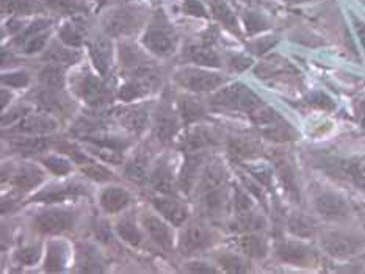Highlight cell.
Returning a JSON list of instances; mask_svg holds the SVG:
<instances>
[{
    "label": "cell",
    "instance_id": "1",
    "mask_svg": "<svg viewBox=\"0 0 365 274\" xmlns=\"http://www.w3.org/2000/svg\"><path fill=\"white\" fill-rule=\"evenodd\" d=\"M149 18L148 8L143 5L123 4L110 8L102 18V28L108 36H127L132 35L145 26Z\"/></svg>",
    "mask_w": 365,
    "mask_h": 274
},
{
    "label": "cell",
    "instance_id": "2",
    "mask_svg": "<svg viewBox=\"0 0 365 274\" xmlns=\"http://www.w3.org/2000/svg\"><path fill=\"white\" fill-rule=\"evenodd\" d=\"M143 44L158 57H168L176 49V30L162 10H157L150 16L145 35H143Z\"/></svg>",
    "mask_w": 365,
    "mask_h": 274
},
{
    "label": "cell",
    "instance_id": "3",
    "mask_svg": "<svg viewBox=\"0 0 365 274\" xmlns=\"http://www.w3.org/2000/svg\"><path fill=\"white\" fill-rule=\"evenodd\" d=\"M226 174L221 164H209L204 171L201 182V207L210 216L218 215L223 210L226 201Z\"/></svg>",
    "mask_w": 365,
    "mask_h": 274
},
{
    "label": "cell",
    "instance_id": "4",
    "mask_svg": "<svg viewBox=\"0 0 365 274\" xmlns=\"http://www.w3.org/2000/svg\"><path fill=\"white\" fill-rule=\"evenodd\" d=\"M213 105L237 110V112L251 113L262 105V100L250 88L242 83H235L218 91L212 99Z\"/></svg>",
    "mask_w": 365,
    "mask_h": 274
},
{
    "label": "cell",
    "instance_id": "5",
    "mask_svg": "<svg viewBox=\"0 0 365 274\" xmlns=\"http://www.w3.org/2000/svg\"><path fill=\"white\" fill-rule=\"evenodd\" d=\"M322 245L329 255L336 258H346L361 253L365 248V240L344 232H329L322 238Z\"/></svg>",
    "mask_w": 365,
    "mask_h": 274
},
{
    "label": "cell",
    "instance_id": "6",
    "mask_svg": "<svg viewBox=\"0 0 365 274\" xmlns=\"http://www.w3.org/2000/svg\"><path fill=\"white\" fill-rule=\"evenodd\" d=\"M174 80L187 90L202 93L217 90L220 85L225 83V77L202 69H180L174 75Z\"/></svg>",
    "mask_w": 365,
    "mask_h": 274
},
{
    "label": "cell",
    "instance_id": "7",
    "mask_svg": "<svg viewBox=\"0 0 365 274\" xmlns=\"http://www.w3.org/2000/svg\"><path fill=\"white\" fill-rule=\"evenodd\" d=\"M74 223L73 214L65 210H49L41 214L35 221L36 229L43 233H60L68 231Z\"/></svg>",
    "mask_w": 365,
    "mask_h": 274
},
{
    "label": "cell",
    "instance_id": "8",
    "mask_svg": "<svg viewBox=\"0 0 365 274\" xmlns=\"http://www.w3.org/2000/svg\"><path fill=\"white\" fill-rule=\"evenodd\" d=\"M78 94H81V98L86 104H90L93 107L106 104L110 98V91L107 90L106 83L102 82L99 77L91 74H86L82 78L81 85H78Z\"/></svg>",
    "mask_w": 365,
    "mask_h": 274
},
{
    "label": "cell",
    "instance_id": "9",
    "mask_svg": "<svg viewBox=\"0 0 365 274\" xmlns=\"http://www.w3.org/2000/svg\"><path fill=\"white\" fill-rule=\"evenodd\" d=\"M315 209L322 216L328 219H340L350 214L346 201L336 193H322L315 199Z\"/></svg>",
    "mask_w": 365,
    "mask_h": 274
},
{
    "label": "cell",
    "instance_id": "10",
    "mask_svg": "<svg viewBox=\"0 0 365 274\" xmlns=\"http://www.w3.org/2000/svg\"><path fill=\"white\" fill-rule=\"evenodd\" d=\"M209 245H210L209 232L200 224H190L184 231V233H182L179 248L182 254L188 255V254L197 253V251H201Z\"/></svg>",
    "mask_w": 365,
    "mask_h": 274
},
{
    "label": "cell",
    "instance_id": "11",
    "mask_svg": "<svg viewBox=\"0 0 365 274\" xmlns=\"http://www.w3.org/2000/svg\"><path fill=\"white\" fill-rule=\"evenodd\" d=\"M179 127V122H178V116L174 113L173 107L168 104V102H163L158 108L157 116H155V133H157V138L166 143V141H170L174 135H176Z\"/></svg>",
    "mask_w": 365,
    "mask_h": 274
},
{
    "label": "cell",
    "instance_id": "12",
    "mask_svg": "<svg viewBox=\"0 0 365 274\" xmlns=\"http://www.w3.org/2000/svg\"><path fill=\"white\" fill-rule=\"evenodd\" d=\"M90 51L94 66L98 68L102 75H106L110 65H112V39L107 33L96 35L90 44Z\"/></svg>",
    "mask_w": 365,
    "mask_h": 274
},
{
    "label": "cell",
    "instance_id": "13",
    "mask_svg": "<svg viewBox=\"0 0 365 274\" xmlns=\"http://www.w3.org/2000/svg\"><path fill=\"white\" fill-rule=\"evenodd\" d=\"M116 117L127 130L140 133L145 130L148 122V110L145 107H127L116 112Z\"/></svg>",
    "mask_w": 365,
    "mask_h": 274
},
{
    "label": "cell",
    "instance_id": "14",
    "mask_svg": "<svg viewBox=\"0 0 365 274\" xmlns=\"http://www.w3.org/2000/svg\"><path fill=\"white\" fill-rule=\"evenodd\" d=\"M46 6L41 0H2V13L6 16H31L44 13Z\"/></svg>",
    "mask_w": 365,
    "mask_h": 274
},
{
    "label": "cell",
    "instance_id": "15",
    "mask_svg": "<svg viewBox=\"0 0 365 274\" xmlns=\"http://www.w3.org/2000/svg\"><path fill=\"white\" fill-rule=\"evenodd\" d=\"M154 207L160 211L163 218L168 219L174 226H180L187 219V209L185 206L176 199L171 198H154Z\"/></svg>",
    "mask_w": 365,
    "mask_h": 274
},
{
    "label": "cell",
    "instance_id": "16",
    "mask_svg": "<svg viewBox=\"0 0 365 274\" xmlns=\"http://www.w3.org/2000/svg\"><path fill=\"white\" fill-rule=\"evenodd\" d=\"M277 255L281 257V260L292 263V265H306L311 258V251H309L304 245L295 241H284L277 245Z\"/></svg>",
    "mask_w": 365,
    "mask_h": 274
},
{
    "label": "cell",
    "instance_id": "17",
    "mask_svg": "<svg viewBox=\"0 0 365 274\" xmlns=\"http://www.w3.org/2000/svg\"><path fill=\"white\" fill-rule=\"evenodd\" d=\"M210 2V11L213 14L221 26L227 28L229 31H232L235 35H240V27H239V21H237V16L234 10L226 0H209Z\"/></svg>",
    "mask_w": 365,
    "mask_h": 274
},
{
    "label": "cell",
    "instance_id": "18",
    "mask_svg": "<svg viewBox=\"0 0 365 274\" xmlns=\"http://www.w3.org/2000/svg\"><path fill=\"white\" fill-rule=\"evenodd\" d=\"M57 129V121L49 115H30L19 121L16 130L24 133H46Z\"/></svg>",
    "mask_w": 365,
    "mask_h": 274
},
{
    "label": "cell",
    "instance_id": "19",
    "mask_svg": "<svg viewBox=\"0 0 365 274\" xmlns=\"http://www.w3.org/2000/svg\"><path fill=\"white\" fill-rule=\"evenodd\" d=\"M217 141L218 138H217L215 130L205 127V125H201V127H196L188 133V137L185 139V149L190 152H196V151H201V149L217 144Z\"/></svg>",
    "mask_w": 365,
    "mask_h": 274
},
{
    "label": "cell",
    "instance_id": "20",
    "mask_svg": "<svg viewBox=\"0 0 365 274\" xmlns=\"http://www.w3.org/2000/svg\"><path fill=\"white\" fill-rule=\"evenodd\" d=\"M47 10L57 14L73 16V18H86L88 10L81 0H41Z\"/></svg>",
    "mask_w": 365,
    "mask_h": 274
},
{
    "label": "cell",
    "instance_id": "21",
    "mask_svg": "<svg viewBox=\"0 0 365 274\" xmlns=\"http://www.w3.org/2000/svg\"><path fill=\"white\" fill-rule=\"evenodd\" d=\"M130 202V196L123 188L112 186L104 190L101 196V206L107 214H118V211L123 210L127 204Z\"/></svg>",
    "mask_w": 365,
    "mask_h": 274
},
{
    "label": "cell",
    "instance_id": "22",
    "mask_svg": "<svg viewBox=\"0 0 365 274\" xmlns=\"http://www.w3.org/2000/svg\"><path fill=\"white\" fill-rule=\"evenodd\" d=\"M143 223H145L150 238H153L158 246H162L165 249L171 248L173 235H171V231L168 226H166L163 221H160V219L155 216H146L145 219H143Z\"/></svg>",
    "mask_w": 365,
    "mask_h": 274
},
{
    "label": "cell",
    "instance_id": "23",
    "mask_svg": "<svg viewBox=\"0 0 365 274\" xmlns=\"http://www.w3.org/2000/svg\"><path fill=\"white\" fill-rule=\"evenodd\" d=\"M150 184H153L155 190L162 193L173 191V168L168 159L158 162L153 174H150Z\"/></svg>",
    "mask_w": 365,
    "mask_h": 274
},
{
    "label": "cell",
    "instance_id": "24",
    "mask_svg": "<svg viewBox=\"0 0 365 274\" xmlns=\"http://www.w3.org/2000/svg\"><path fill=\"white\" fill-rule=\"evenodd\" d=\"M340 171L344 176L351 180L354 185L365 188V155L364 157H351L340 162Z\"/></svg>",
    "mask_w": 365,
    "mask_h": 274
},
{
    "label": "cell",
    "instance_id": "25",
    "mask_svg": "<svg viewBox=\"0 0 365 274\" xmlns=\"http://www.w3.org/2000/svg\"><path fill=\"white\" fill-rule=\"evenodd\" d=\"M185 57L190 61H193L195 65H202V66H210V68L220 66L218 55L210 49V46H205V44L190 46L185 51Z\"/></svg>",
    "mask_w": 365,
    "mask_h": 274
},
{
    "label": "cell",
    "instance_id": "26",
    "mask_svg": "<svg viewBox=\"0 0 365 274\" xmlns=\"http://www.w3.org/2000/svg\"><path fill=\"white\" fill-rule=\"evenodd\" d=\"M43 179V171L35 167V164H24V167L16 172L14 184L16 186H19L21 190H30V188H35L36 185H39Z\"/></svg>",
    "mask_w": 365,
    "mask_h": 274
},
{
    "label": "cell",
    "instance_id": "27",
    "mask_svg": "<svg viewBox=\"0 0 365 274\" xmlns=\"http://www.w3.org/2000/svg\"><path fill=\"white\" fill-rule=\"evenodd\" d=\"M81 55L78 52H74L73 49H66V47H61L60 44H53L44 53V60L55 63V65H74L78 61Z\"/></svg>",
    "mask_w": 365,
    "mask_h": 274
},
{
    "label": "cell",
    "instance_id": "28",
    "mask_svg": "<svg viewBox=\"0 0 365 274\" xmlns=\"http://www.w3.org/2000/svg\"><path fill=\"white\" fill-rule=\"evenodd\" d=\"M227 147L229 152L240 159H248V157H254L260 152V146L251 138H232Z\"/></svg>",
    "mask_w": 365,
    "mask_h": 274
},
{
    "label": "cell",
    "instance_id": "29",
    "mask_svg": "<svg viewBox=\"0 0 365 274\" xmlns=\"http://www.w3.org/2000/svg\"><path fill=\"white\" fill-rule=\"evenodd\" d=\"M148 162L149 157L145 154H137L133 159L129 162L125 168V176L137 184H141L146 180L148 176Z\"/></svg>",
    "mask_w": 365,
    "mask_h": 274
},
{
    "label": "cell",
    "instance_id": "30",
    "mask_svg": "<svg viewBox=\"0 0 365 274\" xmlns=\"http://www.w3.org/2000/svg\"><path fill=\"white\" fill-rule=\"evenodd\" d=\"M82 26L76 22H65L58 30V38L63 44L69 47H78L83 44V33Z\"/></svg>",
    "mask_w": 365,
    "mask_h": 274
},
{
    "label": "cell",
    "instance_id": "31",
    "mask_svg": "<svg viewBox=\"0 0 365 274\" xmlns=\"http://www.w3.org/2000/svg\"><path fill=\"white\" fill-rule=\"evenodd\" d=\"M289 231L301 238L312 237L315 232V224L311 218L295 214L289 218Z\"/></svg>",
    "mask_w": 365,
    "mask_h": 274
},
{
    "label": "cell",
    "instance_id": "32",
    "mask_svg": "<svg viewBox=\"0 0 365 274\" xmlns=\"http://www.w3.org/2000/svg\"><path fill=\"white\" fill-rule=\"evenodd\" d=\"M239 246L248 257L260 258L267 254V243L256 235H245L239 240Z\"/></svg>",
    "mask_w": 365,
    "mask_h": 274
},
{
    "label": "cell",
    "instance_id": "33",
    "mask_svg": "<svg viewBox=\"0 0 365 274\" xmlns=\"http://www.w3.org/2000/svg\"><path fill=\"white\" fill-rule=\"evenodd\" d=\"M202 157L200 155H192L190 154L187 157V162H185V167L184 171H182V176H180V186L184 191H188L192 185L195 184V179L197 174V168H200Z\"/></svg>",
    "mask_w": 365,
    "mask_h": 274
},
{
    "label": "cell",
    "instance_id": "34",
    "mask_svg": "<svg viewBox=\"0 0 365 274\" xmlns=\"http://www.w3.org/2000/svg\"><path fill=\"white\" fill-rule=\"evenodd\" d=\"M66 262V251L58 243H51L49 251H47L46 266L47 271H60L63 270Z\"/></svg>",
    "mask_w": 365,
    "mask_h": 274
},
{
    "label": "cell",
    "instance_id": "35",
    "mask_svg": "<svg viewBox=\"0 0 365 274\" xmlns=\"http://www.w3.org/2000/svg\"><path fill=\"white\" fill-rule=\"evenodd\" d=\"M82 188L81 186H66V188H58V190H49L43 191L38 196H35L34 201H41V202H61L65 201L69 196L81 194Z\"/></svg>",
    "mask_w": 365,
    "mask_h": 274
},
{
    "label": "cell",
    "instance_id": "36",
    "mask_svg": "<svg viewBox=\"0 0 365 274\" xmlns=\"http://www.w3.org/2000/svg\"><path fill=\"white\" fill-rule=\"evenodd\" d=\"M13 147L21 154H38L47 147L44 138H16Z\"/></svg>",
    "mask_w": 365,
    "mask_h": 274
},
{
    "label": "cell",
    "instance_id": "37",
    "mask_svg": "<svg viewBox=\"0 0 365 274\" xmlns=\"http://www.w3.org/2000/svg\"><path fill=\"white\" fill-rule=\"evenodd\" d=\"M116 231L120 233V237L124 241L129 243V245L138 246L141 243V232L138 231V227L135 226V223L130 221V219H123V221L118 223Z\"/></svg>",
    "mask_w": 365,
    "mask_h": 274
},
{
    "label": "cell",
    "instance_id": "38",
    "mask_svg": "<svg viewBox=\"0 0 365 274\" xmlns=\"http://www.w3.org/2000/svg\"><path fill=\"white\" fill-rule=\"evenodd\" d=\"M243 22H245V27L246 31H248V35H256L259 31L268 28V21L257 11H245L243 13Z\"/></svg>",
    "mask_w": 365,
    "mask_h": 274
},
{
    "label": "cell",
    "instance_id": "39",
    "mask_svg": "<svg viewBox=\"0 0 365 274\" xmlns=\"http://www.w3.org/2000/svg\"><path fill=\"white\" fill-rule=\"evenodd\" d=\"M39 80L46 86V88H52V90H58L63 86V70L58 66H49L46 68L41 75H39Z\"/></svg>",
    "mask_w": 365,
    "mask_h": 274
},
{
    "label": "cell",
    "instance_id": "40",
    "mask_svg": "<svg viewBox=\"0 0 365 274\" xmlns=\"http://www.w3.org/2000/svg\"><path fill=\"white\" fill-rule=\"evenodd\" d=\"M204 115V107L200 100L187 98L182 100V116L187 122L197 121Z\"/></svg>",
    "mask_w": 365,
    "mask_h": 274
},
{
    "label": "cell",
    "instance_id": "41",
    "mask_svg": "<svg viewBox=\"0 0 365 274\" xmlns=\"http://www.w3.org/2000/svg\"><path fill=\"white\" fill-rule=\"evenodd\" d=\"M218 262L227 273H246L248 271V265H246V262L239 255H234V254L218 255Z\"/></svg>",
    "mask_w": 365,
    "mask_h": 274
},
{
    "label": "cell",
    "instance_id": "42",
    "mask_svg": "<svg viewBox=\"0 0 365 274\" xmlns=\"http://www.w3.org/2000/svg\"><path fill=\"white\" fill-rule=\"evenodd\" d=\"M82 171L85 176H88L93 180H98V182H107V180H112L113 174L104 167H101L98 163H83L82 164Z\"/></svg>",
    "mask_w": 365,
    "mask_h": 274
},
{
    "label": "cell",
    "instance_id": "43",
    "mask_svg": "<svg viewBox=\"0 0 365 274\" xmlns=\"http://www.w3.org/2000/svg\"><path fill=\"white\" fill-rule=\"evenodd\" d=\"M47 36H49V33L46 31H41V33H36L34 36H30L29 39H26L21 46L24 47V51H26V53H35V52H39L41 49H44V46L47 43Z\"/></svg>",
    "mask_w": 365,
    "mask_h": 274
},
{
    "label": "cell",
    "instance_id": "44",
    "mask_svg": "<svg viewBox=\"0 0 365 274\" xmlns=\"http://www.w3.org/2000/svg\"><path fill=\"white\" fill-rule=\"evenodd\" d=\"M44 164L57 176H65L73 169V164L65 159H60V157H47L44 159Z\"/></svg>",
    "mask_w": 365,
    "mask_h": 274
},
{
    "label": "cell",
    "instance_id": "45",
    "mask_svg": "<svg viewBox=\"0 0 365 274\" xmlns=\"http://www.w3.org/2000/svg\"><path fill=\"white\" fill-rule=\"evenodd\" d=\"M182 10L188 16H195V18H207L209 16L201 0H182Z\"/></svg>",
    "mask_w": 365,
    "mask_h": 274
},
{
    "label": "cell",
    "instance_id": "46",
    "mask_svg": "<svg viewBox=\"0 0 365 274\" xmlns=\"http://www.w3.org/2000/svg\"><path fill=\"white\" fill-rule=\"evenodd\" d=\"M94 155H99L102 160L110 162V163H121L123 162V157L120 155V151H116V149H110V147H104V146H99L98 149H91Z\"/></svg>",
    "mask_w": 365,
    "mask_h": 274
},
{
    "label": "cell",
    "instance_id": "47",
    "mask_svg": "<svg viewBox=\"0 0 365 274\" xmlns=\"http://www.w3.org/2000/svg\"><path fill=\"white\" fill-rule=\"evenodd\" d=\"M39 255H41V253H39L38 246H27L18 253V260L24 265H34L38 262Z\"/></svg>",
    "mask_w": 365,
    "mask_h": 274
},
{
    "label": "cell",
    "instance_id": "48",
    "mask_svg": "<svg viewBox=\"0 0 365 274\" xmlns=\"http://www.w3.org/2000/svg\"><path fill=\"white\" fill-rule=\"evenodd\" d=\"M234 206H235V210H237V214H239V215L250 214V210H251V201H250V198H248V194L243 193L242 190H235Z\"/></svg>",
    "mask_w": 365,
    "mask_h": 274
},
{
    "label": "cell",
    "instance_id": "49",
    "mask_svg": "<svg viewBox=\"0 0 365 274\" xmlns=\"http://www.w3.org/2000/svg\"><path fill=\"white\" fill-rule=\"evenodd\" d=\"M2 82L8 86H13V88H22L29 83V75L26 73H13V74H5L2 77Z\"/></svg>",
    "mask_w": 365,
    "mask_h": 274
},
{
    "label": "cell",
    "instance_id": "50",
    "mask_svg": "<svg viewBox=\"0 0 365 274\" xmlns=\"http://www.w3.org/2000/svg\"><path fill=\"white\" fill-rule=\"evenodd\" d=\"M229 65H231L232 70H237V73H240V70L246 69V68L251 65V60L243 57V55H235V57H232L231 61H229Z\"/></svg>",
    "mask_w": 365,
    "mask_h": 274
},
{
    "label": "cell",
    "instance_id": "51",
    "mask_svg": "<svg viewBox=\"0 0 365 274\" xmlns=\"http://www.w3.org/2000/svg\"><path fill=\"white\" fill-rule=\"evenodd\" d=\"M276 43V39L274 38H264V39H260V41H256V43H252L251 44V49L256 52V53H264V52H267L269 47H272L273 44Z\"/></svg>",
    "mask_w": 365,
    "mask_h": 274
},
{
    "label": "cell",
    "instance_id": "52",
    "mask_svg": "<svg viewBox=\"0 0 365 274\" xmlns=\"http://www.w3.org/2000/svg\"><path fill=\"white\" fill-rule=\"evenodd\" d=\"M24 113H26V108H18V110H14V112L11 113V116L8 115V116H4V117H2V124H4V125L13 124L16 120H19L21 116H24Z\"/></svg>",
    "mask_w": 365,
    "mask_h": 274
},
{
    "label": "cell",
    "instance_id": "53",
    "mask_svg": "<svg viewBox=\"0 0 365 274\" xmlns=\"http://www.w3.org/2000/svg\"><path fill=\"white\" fill-rule=\"evenodd\" d=\"M188 270L193 273H217L215 268H212L210 265H205V263H192L188 266Z\"/></svg>",
    "mask_w": 365,
    "mask_h": 274
},
{
    "label": "cell",
    "instance_id": "54",
    "mask_svg": "<svg viewBox=\"0 0 365 274\" xmlns=\"http://www.w3.org/2000/svg\"><path fill=\"white\" fill-rule=\"evenodd\" d=\"M354 23H356V30H358V35L361 38V43H362L364 49H365V26L359 21H354Z\"/></svg>",
    "mask_w": 365,
    "mask_h": 274
},
{
    "label": "cell",
    "instance_id": "55",
    "mask_svg": "<svg viewBox=\"0 0 365 274\" xmlns=\"http://www.w3.org/2000/svg\"><path fill=\"white\" fill-rule=\"evenodd\" d=\"M359 113L365 115V99L362 102H359Z\"/></svg>",
    "mask_w": 365,
    "mask_h": 274
},
{
    "label": "cell",
    "instance_id": "56",
    "mask_svg": "<svg viewBox=\"0 0 365 274\" xmlns=\"http://www.w3.org/2000/svg\"><path fill=\"white\" fill-rule=\"evenodd\" d=\"M285 2H290V4H299V2H307V0H285Z\"/></svg>",
    "mask_w": 365,
    "mask_h": 274
},
{
    "label": "cell",
    "instance_id": "57",
    "mask_svg": "<svg viewBox=\"0 0 365 274\" xmlns=\"http://www.w3.org/2000/svg\"><path fill=\"white\" fill-rule=\"evenodd\" d=\"M94 2H99L101 5H104V4H107V0H94Z\"/></svg>",
    "mask_w": 365,
    "mask_h": 274
},
{
    "label": "cell",
    "instance_id": "58",
    "mask_svg": "<svg viewBox=\"0 0 365 274\" xmlns=\"http://www.w3.org/2000/svg\"><path fill=\"white\" fill-rule=\"evenodd\" d=\"M362 224H364V229H365V216L362 218Z\"/></svg>",
    "mask_w": 365,
    "mask_h": 274
}]
</instances>
